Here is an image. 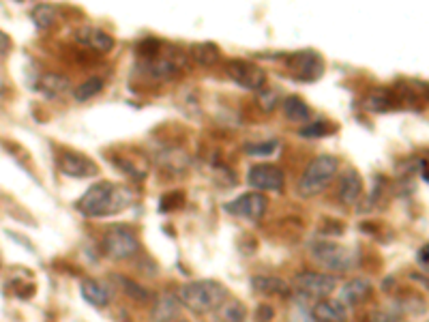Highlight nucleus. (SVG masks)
Instances as JSON below:
<instances>
[{
    "label": "nucleus",
    "instance_id": "7",
    "mask_svg": "<svg viewBox=\"0 0 429 322\" xmlns=\"http://www.w3.org/2000/svg\"><path fill=\"white\" fill-rule=\"evenodd\" d=\"M296 288L301 294L309 298H326L331 292L337 288V279L329 273H316V271H305L296 275Z\"/></svg>",
    "mask_w": 429,
    "mask_h": 322
},
{
    "label": "nucleus",
    "instance_id": "11",
    "mask_svg": "<svg viewBox=\"0 0 429 322\" xmlns=\"http://www.w3.org/2000/svg\"><path fill=\"white\" fill-rule=\"evenodd\" d=\"M267 207H269V202L262 194H245V196L232 200L230 204H226L228 213L249 219V222H260L267 213Z\"/></svg>",
    "mask_w": 429,
    "mask_h": 322
},
{
    "label": "nucleus",
    "instance_id": "14",
    "mask_svg": "<svg viewBox=\"0 0 429 322\" xmlns=\"http://www.w3.org/2000/svg\"><path fill=\"white\" fill-rule=\"evenodd\" d=\"M76 39L84 46H88L91 50L95 52H101V54H108L112 48H114V37L108 35L105 31L101 28H95V26H84L76 33Z\"/></svg>",
    "mask_w": 429,
    "mask_h": 322
},
{
    "label": "nucleus",
    "instance_id": "32",
    "mask_svg": "<svg viewBox=\"0 0 429 322\" xmlns=\"http://www.w3.org/2000/svg\"><path fill=\"white\" fill-rule=\"evenodd\" d=\"M256 320H258V322H269V320H273V307H271V305H260V307H258V313H256Z\"/></svg>",
    "mask_w": 429,
    "mask_h": 322
},
{
    "label": "nucleus",
    "instance_id": "16",
    "mask_svg": "<svg viewBox=\"0 0 429 322\" xmlns=\"http://www.w3.org/2000/svg\"><path fill=\"white\" fill-rule=\"evenodd\" d=\"M363 196V179L356 170H348L339 181V200L346 207H352Z\"/></svg>",
    "mask_w": 429,
    "mask_h": 322
},
{
    "label": "nucleus",
    "instance_id": "34",
    "mask_svg": "<svg viewBox=\"0 0 429 322\" xmlns=\"http://www.w3.org/2000/svg\"><path fill=\"white\" fill-rule=\"evenodd\" d=\"M427 262H429V245L425 243V245L420 247V251H418V264L427 266Z\"/></svg>",
    "mask_w": 429,
    "mask_h": 322
},
{
    "label": "nucleus",
    "instance_id": "6",
    "mask_svg": "<svg viewBox=\"0 0 429 322\" xmlns=\"http://www.w3.org/2000/svg\"><path fill=\"white\" fill-rule=\"evenodd\" d=\"M288 69L301 82H316L324 73V58L314 50H303L288 58Z\"/></svg>",
    "mask_w": 429,
    "mask_h": 322
},
{
    "label": "nucleus",
    "instance_id": "26",
    "mask_svg": "<svg viewBox=\"0 0 429 322\" xmlns=\"http://www.w3.org/2000/svg\"><path fill=\"white\" fill-rule=\"evenodd\" d=\"M118 281H120V286L125 288V292H127L131 298H135L138 303H146V301H148V292H146L140 284H135V281H131V279H127V277H123V275H118Z\"/></svg>",
    "mask_w": 429,
    "mask_h": 322
},
{
    "label": "nucleus",
    "instance_id": "20",
    "mask_svg": "<svg viewBox=\"0 0 429 322\" xmlns=\"http://www.w3.org/2000/svg\"><path fill=\"white\" fill-rule=\"evenodd\" d=\"M281 105H284V114H286V118L292 120V123H307L309 116H311L309 105H307L301 97H296V95L286 97Z\"/></svg>",
    "mask_w": 429,
    "mask_h": 322
},
{
    "label": "nucleus",
    "instance_id": "12",
    "mask_svg": "<svg viewBox=\"0 0 429 322\" xmlns=\"http://www.w3.org/2000/svg\"><path fill=\"white\" fill-rule=\"evenodd\" d=\"M180 65H182V61H176L170 54H161V50H159L155 56L144 61V71L155 80H172L178 76Z\"/></svg>",
    "mask_w": 429,
    "mask_h": 322
},
{
    "label": "nucleus",
    "instance_id": "18",
    "mask_svg": "<svg viewBox=\"0 0 429 322\" xmlns=\"http://www.w3.org/2000/svg\"><path fill=\"white\" fill-rule=\"evenodd\" d=\"M37 88L41 90V95H46V97H50V99H56V97H63V95L69 93L71 82H69V78L63 76V73H43V76L39 78Z\"/></svg>",
    "mask_w": 429,
    "mask_h": 322
},
{
    "label": "nucleus",
    "instance_id": "24",
    "mask_svg": "<svg viewBox=\"0 0 429 322\" xmlns=\"http://www.w3.org/2000/svg\"><path fill=\"white\" fill-rule=\"evenodd\" d=\"M31 18H33L35 26H37L39 31H48V28L58 20V14H56V9H54L52 5H37V7L33 9Z\"/></svg>",
    "mask_w": 429,
    "mask_h": 322
},
{
    "label": "nucleus",
    "instance_id": "1",
    "mask_svg": "<svg viewBox=\"0 0 429 322\" xmlns=\"http://www.w3.org/2000/svg\"><path fill=\"white\" fill-rule=\"evenodd\" d=\"M131 200L133 196L127 187L112 181H99L78 200L76 209L86 217H110L125 211Z\"/></svg>",
    "mask_w": 429,
    "mask_h": 322
},
{
    "label": "nucleus",
    "instance_id": "29",
    "mask_svg": "<svg viewBox=\"0 0 429 322\" xmlns=\"http://www.w3.org/2000/svg\"><path fill=\"white\" fill-rule=\"evenodd\" d=\"M277 148V142L271 140V142H264V144H247L245 150L249 155H256V157H264V155H271L273 150Z\"/></svg>",
    "mask_w": 429,
    "mask_h": 322
},
{
    "label": "nucleus",
    "instance_id": "3",
    "mask_svg": "<svg viewBox=\"0 0 429 322\" xmlns=\"http://www.w3.org/2000/svg\"><path fill=\"white\" fill-rule=\"evenodd\" d=\"M311 258L318 266L331 271V273H350L358 266V249L356 247H343L335 241H318L311 245Z\"/></svg>",
    "mask_w": 429,
    "mask_h": 322
},
{
    "label": "nucleus",
    "instance_id": "28",
    "mask_svg": "<svg viewBox=\"0 0 429 322\" xmlns=\"http://www.w3.org/2000/svg\"><path fill=\"white\" fill-rule=\"evenodd\" d=\"M182 202H185V198H182L180 192H170V194H165V196L161 198V202H159V211H161V213L176 211V209L182 207Z\"/></svg>",
    "mask_w": 429,
    "mask_h": 322
},
{
    "label": "nucleus",
    "instance_id": "2",
    "mask_svg": "<svg viewBox=\"0 0 429 322\" xmlns=\"http://www.w3.org/2000/svg\"><path fill=\"white\" fill-rule=\"evenodd\" d=\"M226 298H228V290L224 284L214 279H200V281H189L180 286L176 301L189 307L193 313H206V311L217 309Z\"/></svg>",
    "mask_w": 429,
    "mask_h": 322
},
{
    "label": "nucleus",
    "instance_id": "22",
    "mask_svg": "<svg viewBox=\"0 0 429 322\" xmlns=\"http://www.w3.org/2000/svg\"><path fill=\"white\" fill-rule=\"evenodd\" d=\"M252 288L258 294H288V284L281 277H264V275H256L252 279Z\"/></svg>",
    "mask_w": 429,
    "mask_h": 322
},
{
    "label": "nucleus",
    "instance_id": "8",
    "mask_svg": "<svg viewBox=\"0 0 429 322\" xmlns=\"http://www.w3.org/2000/svg\"><path fill=\"white\" fill-rule=\"evenodd\" d=\"M228 76L247 90H262L267 84V71L252 61H232L228 65Z\"/></svg>",
    "mask_w": 429,
    "mask_h": 322
},
{
    "label": "nucleus",
    "instance_id": "30",
    "mask_svg": "<svg viewBox=\"0 0 429 322\" xmlns=\"http://www.w3.org/2000/svg\"><path fill=\"white\" fill-rule=\"evenodd\" d=\"M331 129H329V125L324 123V120H318V123H311L309 127H303L301 129V133L303 135H307V137H316V135H326Z\"/></svg>",
    "mask_w": 429,
    "mask_h": 322
},
{
    "label": "nucleus",
    "instance_id": "31",
    "mask_svg": "<svg viewBox=\"0 0 429 322\" xmlns=\"http://www.w3.org/2000/svg\"><path fill=\"white\" fill-rule=\"evenodd\" d=\"M260 103H262L264 110H273V108L277 105V95L271 93L269 88H267V90L262 88V90H260Z\"/></svg>",
    "mask_w": 429,
    "mask_h": 322
},
{
    "label": "nucleus",
    "instance_id": "33",
    "mask_svg": "<svg viewBox=\"0 0 429 322\" xmlns=\"http://www.w3.org/2000/svg\"><path fill=\"white\" fill-rule=\"evenodd\" d=\"M9 48H11V41H9V37H7L3 31H0V56L7 54V52H9Z\"/></svg>",
    "mask_w": 429,
    "mask_h": 322
},
{
    "label": "nucleus",
    "instance_id": "9",
    "mask_svg": "<svg viewBox=\"0 0 429 322\" xmlns=\"http://www.w3.org/2000/svg\"><path fill=\"white\" fill-rule=\"evenodd\" d=\"M247 183L254 189H264V192H281L286 185L284 172L273 166V164H258L252 166L247 172Z\"/></svg>",
    "mask_w": 429,
    "mask_h": 322
},
{
    "label": "nucleus",
    "instance_id": "25",
    "mask_svg": "<svg viewBox=\"0 0 429 322\" xmlns=\"http://www.w3.org/2000/svg\"><path fill=\"white\" fill-rule=\"evenodd\" d=\"M103 90V80L101 78H91V80H86L84 84H80L76 90H73V97L78 99V101H88V99H93L95 95H99Z\"/></svg>",
    "mask_w": 429,
    "mask_h": 322
},
{
    "label": "nucleus",
    "instance_id": "27",
    "mask_svg": "<svg viewBox=\"0 0 429 322\" xmlns=\"http://www.w3.org/2000/svg\"><path fill=\"white\" fill-rule=\"evenodd\" d=\"M187 155L185 152H180V150H170V152H165V157H161V166H165V168H170L172 164H174V172H180V170H185L187 168Z\"/></svg>",
    "mask_w": 429,
    "mask_h": 322
},
{
    "label": "nucleus",
    "instance_id": "4",
    "mask_svg": "<svg viewBox=\"0 0 429 322\" xmlns=\"http://www.w3.org/2000/svg\"><path fill=\"white\" fill-rule=\"evenodd\" d=\"M337 159L333 155H320V157H314L309 161V166L305 168L301 181H299V196L303 198H314L318 194H322L331 181L335 179L337 175Z\"/></svg>",
    "mask_w": 429,
    "mask_h": 322
},
{
    "label": "nucleus",
    "instance_id": "15",
    "mask_svg": "<svg viewBox=\"0 0 429 322\" xmlns=\"http://www.w3.org/2000/svg\"><path fill=\"white\" fill-rule=\"evenodd\" d=\"M311 316L316 322H346L348 320V311L339 301H331V298H320L314 309Z\"/></svg>",
    "mask_w": 429,
    "mask_h": 322
},
{
    "label": "nucleus",
    "instance_id": "23",
    "mask_svg": "<svg viewBox=\"0 0 429 322\" xmlns=\"http://www.w3.org/2000/svg\"><path fill=\"white\" fill-rule=\"evenodd\" d=\"M191 58L202 67H210V65H214L219 61V48L214 43H210V41L195 43V46H191Z\"/></svg>",
    "mask_w": 429,
    "mask_h": 322
},
{
    "label": "nucleus",
    "instance_id": "5",
    "mask_svg": "<svg viewBox=\"0 0 429 322\" xmlns=\"http://www.w3.org/2000/svg\"><path fill=\"white\" fill-rule=\"evenodd\" d=\"M103 251L108 258L125 260V258H131L140 251V241L127 228H112L103 237Z\"/></svg>",
    "mask_w": 429,
    "mask_h": 322
},
{
    "label": "nucleus",
    "instance_id": "13",
    "mask_svg": "<svg viewBox=\"0 0 429 322\" xmlns=\"http://www.w3.org/2000/svg\"><path fill=\"white\" fill-rule=\"evenodd\" d=\"M369 294H371V281L365 277H354L341 286L339 303L341 305H361L363 301L369 298Z\"/></svg>",
    "mask_w": 429,
    "mask_h": 322
},
{
    "label": "nucleus",
    "instance_id": "21",
    "mask_svg": "<svg viewBox=\"0 0 429 322\" xmlns=\"http://www.w3.org/2000/svg\"><path fill=\"white\" fill-rule=\"evenodd\" d=\"M214 311H217L219 322H243L247 316V309L239 298H226Z\"/></svg>",
    "mask_w": 429,
    "mask_h": 322
},
{
    "label": "nucleus",
    "instance_id": "35",
    "mask_svg": "<svg viewBox=\"0 0 429 322\" xmlns=\"http://www.w3.org/2000/svg\"><path fill=\"white\" fill-rule=\"evenodd\" d=\"M176 322H187V320H176Z\"/></svg>",
    "mask_w": 429,
    "mask_h": 322
},
{
    "label": "nucleus",
    "instance_id": "19",
    "mask_svg": "<svg viewBox=\"0 0 429 322\" xmlns=\"http://www.w3.org/2000/svg\"><path fill=\"white\" fill-rule=\"evenodd\" d=\"M178 301L170 294H159L153 305V320L155 322H174L178 318Z\"/></svg>",
    "mask_w": 429,
    "mask_h": 322
},
{
    "label": "nucleus",
    "instance_id": "10",
    "mask_svg": "<svg viewBox=\"0 0 429 322\" xmlns=\"http://www.w3.org/2000/svg\"><path fill=\"white\" fill-rule=\"evenodd\" d=\"M58 168L69 179H91L99 172V166L93 159L80 152H69V150L58 157Z\"/></svg>",
    "mask_w": 429,
    "mask_h": 322
},
{
    "label": "nucleus",
    "instance_id": "17",
    "mask_svg": "<svg viewBox=\"0 0 429 322\" xmlns=\"http://www.w3.org/2000/svg\"><path fill=\"white\" fill-rule=\"evenodd\" d=\"M80 290H82V296L95 307H105L112 301V288L99 279H82Z\"/></svg>",
    "mask_w": 429,
    "mask_h": 322
}]
</instances>
